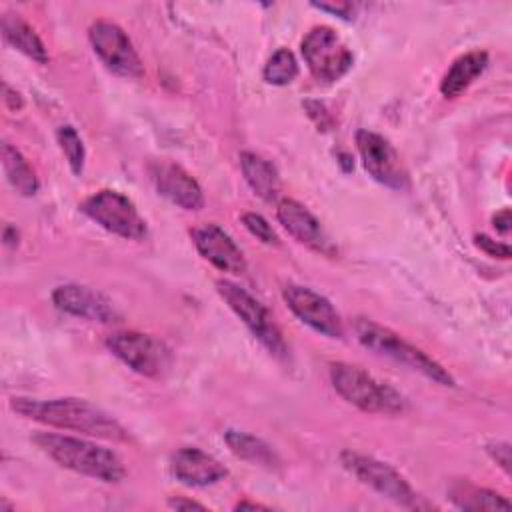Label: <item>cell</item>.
Wrapping results in <instances>:
<instances>
[{
    "mask_svg": "<svg viewBox=\"0 0 512 512\" xmlns=\"http://www.w3.org/2000/svg\"><path fill=\"white\" fill-rule=\"evenodd\" d=\"M262 76L272 86H286L298 76L296 56L288 48H278L264 64Z\"/></svg>",
    "mask_w": 512,
    "mask_h": 512,
    "instance_id": "24",
    "label": "cell"
},
{
    "mask_svg": "<svg viewBox=\"0 0 512 512\" xmlns=\"http://www.w3.org/2000/svg\"><path fill=\"white\" fill-rule=\"evenodd\" d=\"M168 506H170V508H174V510H192V508H196V510H206V506H204V504H200V502H196V500L182 498V496L170 498V500H168Z\"/></svg>",
    "mask_w": 512,
    "mask_h": 512,
    "instance_id": "33",
    "label": "cell"
},
{
    "mask_svg": "<svg viewBox=\"0 0 512 512\" xmlns=\"http://www.w3.org/2000/svg\"><path fill=\"white\" fill-rule=\"evenodd\" d=\"M492 226L496 232L500 234H508L510 232V210L508 208H502L500 212H496L492 216Z\"/></svg>",
    "mask_w": 512,
    "mask_h": 512,
    "instance_id": "31",
    "label": "cell"
},
{
    "mask_svg": "<svg viewBox=\"0 0 512 512\" xmlns=\"http://www.w3.org/2000/svg\"><path fill=\"white\" fill-rule=\"evenodd\" d=\"M240 168L248 186L266 202H274L280 194V176L272 162L256 152H240Z\"/></svg>",
    "mask_w": 512,
    "mask_h": 512,
    "instance_id": "20",
    "label": "cell"
},
{
    "mask_svg": "<svg viewBox=\"0 0 512 512\" xmlns=\"http://www.w3.org/2000/svg\"><path fill=\"white\" fill-rule=\"evenodd\" d=\"M106 346L132 372L146 378L162 376L170 364L168 348L150 334L134 330L114 332L106 338Z\"/></svg>",
    "mask_w": 512,
    "mask_h": 512,
    "instance_id": "9",
    "label": "cell"
},
{
    "mask_svg": "<svg viewBox=\"0 0 512 512\" xmlns=\"http://www.w3.org/2000/svg\"><path fill=\"white\" fill-rule=\"evenodd\" d=\"M56 138H58V144H60L66 160H68L70 170L76 176H80L84 170V160H86V150H84V142H82L80 134L76 132L74 126L64 124L58 128Z\"/></svg>",
    "mask_w": 512,
    "mask_h": 512,
    "instance_id": "25",
    "label": "cell"
},
{
    "mask_svg": "<svg viewBox=\"0 0 512 512\" xmlns=\"http://www.w3.org/2000/svg\"><path fill=\"white\" fill-rule=\"evenodd\" d=\"M0 28H2L4 40L12 48H16L18 52H22L24 56L32 58L38 64H46L48 62V50H46L44 42L40 40L36 30L22 16L12 14V12L2 14Z\"/></svg>",
    "mask_w": 512,
    "mask_h": 512,
    "instance_id": "19",
    "label": "cell"
},
{
    "mask_svg": "<svg viewBox=\"0 0 512 512\" xmlns=\"http://www.w3.org/2000/svg\"><path fill=\"white\" fill-rule=\"evenodd\" d=\"M32 440L56 464L76 474H84L110 484H116L126 476L122 460L110 448L96 442L54 432H38L32 436Z\"/></svg>",
    "mask_w": 512,
    "mask_h": 512,
    "instance_id": "2",
    "label": "cell"
},
{
    "mask_svg": "<svg viewBox=\"0 0 512 512\" xmlns=\"http://www.w3.org/2000/svg\"><path fill=\"white\" fill-rule=\"evenodd\" d=\"M52 302L58 310L76 318L102 322V324H110L118 320V312L114 310L110 300L104 298L100 292L82 284H62L54 288Z\"/></svg>",
    "mask_w": 512,
    "mask_h": 512,
    "instance_id": "16",
    "label": "cell"
},
{
    "mask_svg": "<svg viewBox=\"0 0 512 512\" xmlns=\"http://www.w3.org/2000/svg\"><path fill=\"white\" fill-rule=\"evenodd\" d=\"M192 242L200 256L214 268L228 274H242L246 270V258L238 244L218 224L206 222L192 230Z\"/></svg>",
    "mask_w": 512,
    "mask_h": 512,
    "instance_id": "15",
    "label": "cell"
},
{
    "mask_svg": "<svg viewBox=\"0 0 512 512\" xmlns=\"http://www.w3.org/2000/svg\"><path fill=\"white\" fill-rule=\"evenodd\" d=\"M354 332H356V338L360 340V344L366 346L368 350H372L380 356H386V358L426 376L428 380H432L440 386L456 384L452 374L440 362H436L424 350L406 342L402 336H398L390 328H386L374 320H368V318H358L354 322Z\"/></svg>",
    "mask_w": 512,
    "mask_h": 512,
    "instance_id": "3",
    "label": "cell"
},
{
    "mask_svg": "<svg viewBox=\"0 0 512 512\" xmlns=\"http://www.w3.org/2000/svg\"><path fill=\"white\" fill-rule=\"evenodd\" d=\"M242 224L260 242H264L268 246H278V242H280L278 234L264 216H260L256 212H246V214H242Z\"/></svg>",
    "mask_w": 512,
    "mask_h": 512,
    "instance_id": "26",
    "label": "cell"
},
{
    "mask_svg": "<svg viewBox=\"0 0 512 512\" xmlns=\"http://www.w3.org/2000/svg\"><path fill=\"white\" fill-rule=\"evenodd\" d=\"M276 218L282 224V228L300 244L306 248L322 254V256H336L338 248L328 236V232L322 228L320 220L300 202L292 198H284L276 206Z\"/></svg>",
    "mask_w": 512,
    "mask_h": 512,
    "instance_id": "13",
    "label": "cell"
},
{
    "mask_svg": "<svg viewBox=\"0 0 512 512\" xmlns=\"http://www.w3.org/2000/svg\"><path fill=\"white\" fill-rule=\"evenodd\" d=\"M150 178L164 198L182 210H200L204 206V192L196 178L180 164L158 160L150 166Z\"/></svg>",
    "mask_w": 512,
    "mask_h": 512,
    "instance_id": "14",
    "label": "cell"
},
{
    "mask_svg": "<svg viewBox=\"0 0 512 512\" xmlns=\"http://www.w3.org/2000/svg\"><path fill=\"white\" fill-rule=\"evenodd\" d=\"M314 8H318V10H324V12H330V14H336L338 18H342V20H352L354 16V6L350 4V2H340V4H328V2H314L312 4Z\"/></svg>",
    "mask_w": 512,
    "mask_h": 512,
    "instance_id": "30",
    "label": "cell"
},
{
    "mask_svg": "<svg viewBox=\"0 0 512 512\" xmlns=\"http://www.w3.org/2000/svg\"><path fill=\"white\" fill-rule=\"evenodd\" d=\"M356 146L366 172L376 182L394 190L408 186V172L400 160V154L384 136L372 130H358Z\"/></svg>",
    "mask_w": 512,
    "mask_h": 512,
    "instance_id": "12",
    "label": "cell"
},
{
    "mask_svg": "<svg viewBox=\"0 0 512 512\" xmlns=\"http://www.w3.org/2000/svg\"><path fill=\"white\" fill-rule=\"evenodd\" d=\"M330 382L334 390L352 406L376 414H400L406 410V398L386 382L376 380L360 366L330 364Z\"/></svg>",
    "mask_w": 512,
    "mask_h": 512,
    "instance_id": "4",
    "label": "cell"
},
{
    "mask_svg": "<svg viewBox=\"0 0 512 512\" xmlns=\"http://www.w3.org/2000/svg\"><path fill=\"white\" fill-rule=\"evenodd\" d=\"M4 102H6V106H8L10 110H20V108L24 106L22 94H20L18 90L10 88L6 82H4Z\"/></svg>",
    "mask_w": 512,
    "mask_h": 512,
    "instance_id": "32",
    "label": "cell"
},
{
    "mask_svg": "<svg viewBox=\"0 0 512 512\" xmlns=\"http://www.w3.org/2000/svg\"><path fill=\"white\" fill-rule=\"evenodd\" d=\"M170 470L176 480L194 488L218 484L228 474L220 460L194 446H184L176 450L170 458Z\"/></svg>",
    "mask_w": 512,
    "mask_h": 512,
    "instance_id": "17",
    "label": "cell"
},
{
    "mask_svg": "<svg viewBox=\"0 0 512 512\" xmlns=\"http://www.w3.org/2000/svg\"><path fill=\"white\" fill-rule=\"evenodd\" d=\"M488 448V454L492 456V460L506 472L510 474V444L508 442H492L486 446Z\"/></svg>",
    "mask_w": 512,
    "mask_h": 512,
    "instance_id": "29",
    "label": "cell"
},
{
    "mask_svg": "<svg viewBox=\"0 0 512 512\" xmlns=\"http://www.w3.org/2000/svg\"><path fill=\"white\" fill-rule=\"evenodd\" d=\"M80 210L98 226L126 240H142L146 236V220L134 202L116 190H100L88 196Z\"/></svg>",
    "mask_w": 512,
    "mask_h": 512,
    "instance_id": "7",
    "label": "cell"
},
{
    "mask_svg": "<svg viewBox=\"0 0 512 512\" xmlns=\"http://www.w3.org/2000/svg\"><path fill=\"white\" fill-rule=\"evenodd\" d=\"M10 408L30 420L40 424L74 430L80 434L104 438V440H126L128 432L124 426L114 420L102 408L80 400V398H52V400H36V398H12Z\"/></svg>",
    "mask_w": 512,
    "mask_h": 512,
    "instance_id": "1",
    "label": "cell"
},
{
    "mask_svg": "<svg viewBox=\"0 0 512 512\" xmlns=\"http://www.w3.org/2000/svg\"><path fill=\"white\" fill-rule=\"evenodd\" d=\"M2 168L8 182L20 196H34L38 192L40 184H38L36 172L32 170L28 160L22 156V152L8 142L2 144Z\"/></svg>",
    "mask_w": 512,
    "mask_h": 512,
    "instance_id": "23",
    "label": "cell"
},
{
    "mask_svg": "<svg viewBox=\"0 0 512 512\" xmlns=\"http://www.w3.org/2000/svg\"><path fill=\"white\" fill-rule=\"evenodd\" d=\"M310 74L322 82L340 80L354 62L352 52L330 26H314L300 44Z\"/></svg>",
    "mask_w": 512,
    "mask_h": 512,
    "instance_id": "8",
    "label": "cell"
},
{
    "mask_svg": "<svg viewBox=\"0 0 512 512\" xmlns=\"http://www.w3.org/2000/svg\"><path fill=\"white\" fill-rule=\"evenodd\" d=\"M216 290L228 308L244 322V326L258 338V342L274 356L284 358L288 348L282 338L278 324L270 310L256 300L248 290L230 282V280H216Z\"/></svg>",
    "mask_w": 512,
    "mask_h": 512,
    "instance_id": "5",
    "label": "cell"
},
{
    "mask_svg": "<svg viewBox=\"0 0 512 512\" xmlns=\"http://www.w3.org/2000/svg\"><path fill=\"white\" fill-rule=\"evenodd\" d=\"M282 298L292 314L310 326L314 332L326 338H342L344 324L332 302L322 296L320 292L300 286V284H286L282 290Z\"/></svg>",
    "mask_w": 512,
    "mask_h": 512,
    "instance_id": "11",
    "label": "cell"
},
{
    "mask_svg": "<svg viewBox=\"0 0 512 512\" xmlns=\"http://www.w3.org/2000/svg\"><path fill=\"white\" fill-rule=\"evenodd\" d=\"M2 238H4V244H6V246H16V244H18V230L8 224V226H4Z\"/></svg>",
    "mask_w": 512,
    "mask_h": 512,
    "instance_id": "34",
    "label": "cell"
},
{
    "mask_svg": "<svg viewBox=\"0 0 512 512\" xmlns=\"http://www.w3.org/2000/svg\"><path fill=\"white\" fill-rule=\"evenodd\" d=\"M88 40L110 72L122 78H140L144 74L142 60L132 46V40L118 24L110 20H96L88 28Z\"/></svg>",
    "mask_w": 512,
    "mask_h": 512,
    "instance_id": "10",
    "label": "cell"
},
{
    "mask_svg": "<svg viewBox=\"0 0 512 512\" xmlns=\"http://www.w3.org/2000/svg\"><path fill=\"white\" fill-rule=\"evenodd\" d=\"M234 508H236V510H246V508H250V510H268L266 506H262V504H258V502H248V500H240Z\"/></svg>",
    "mask_w": 512,
    "mask_h": 512,
    "instance_id": "35",
    "label": "cell"
},
{
    "mask_svg": "<svg viewBox=\"0 0 512 512\" xmlns=\"http://www.w3.org/2000/svg\"><path fill=\"white\" fill-rule=\"evenodd\" d=\"M488 54L484 50H470L458 56L440 80V92L446 98H458L470 84L486 70Z\"/></svg>",
    "mask_w": 512,
    "mask_h": 512,
    "instance_id": "18",
    "label": "cell"
},
{
    "mask_svg": "<svg viewBox=\"0 0 512 512\" xmlns=\"http://www.w3.org/2000/svg\"><path fill=\"white\" fill-rule=\"evenodd\" d=\"M474 244L490 258H500V260H508L510 258V246L506 242L494 240L486 234H476L474 236Z\"/></svg>",
    "mask_w": 512,
    "mask_h": 512,
    "instance_id": "27",
    "label": "cell"
},
{
    "mask_svg": "<svg viewBox=\"0 0 512 512\" xmlns=\"http://www.w3.org/2000/svg\"><path fill=\"white\" fill-rule=\"evenodd\" d=\"M340 462L352 476H356L362 484L370 486L380 496L392 500L402 508H420L414 488L390 464L354 450H344L340 454Z\"/></svg>",
    "mask_w": 512,
    "mask_h": 512,
    "instance_id": "6",
    "label": "cell"
},
{
    "mask_svg": "<svg viewBox=\"0 0 512 512\" xmlns=\"http://www.w3.org/2000/svg\"><path fill=\"white\" fill-rule=\"evenodd\" d=\"M304 108L308 112V116L314 120V124L320 128V130H328L332 126V116L330 112L326 110V106L318 100H306L304 102Z\"/></svg>",
    "mask_w": 512,
    "mask_h": 512,
    "instance_id": "28",
    "label": "cell"
},
{
    "mask_svg": "<svg viewBox=\"0 0 512 512\" xmlns=\"http://www.w3.org/2000/svg\"><path fill=\"white\" fill-rule=\"evenodd\" d=\"M224 442L228 444L230 452L250 464H258L264 468H276L278 456L276 452L258 436L242 432V430H226Z\"/></svg>",
    "mask_w": 512,
    "mask_h": 512,
    "instance_id": "21",
    "label": "cell"
},
{
    "mask_svg": "<svg viewBox=\"0 0 512 512\" xmlns=\"http://www.w3.org/2000/svg\"><path fill=\"white\" fill-rule=\"evenodd\" d=\"M450 500L462 510H510L512 504L502 494L480 488L470 482H456L450 488Z\"/></svg>",
    "mask_w": 512,
    "mask_h": 512,
    "instance_id": "22",
    "label": "cell"
}]
</instances>
